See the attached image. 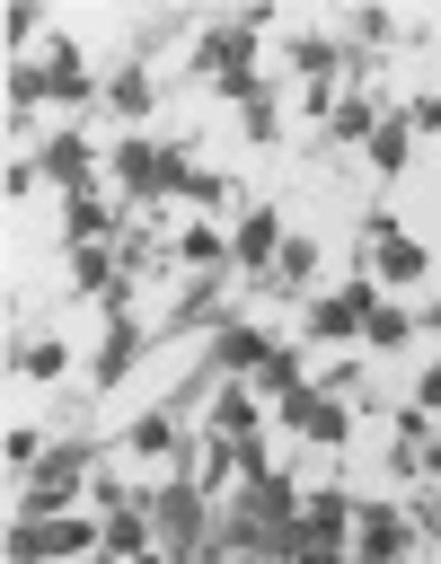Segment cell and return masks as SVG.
<instances>
[{
  "mask_svg": "<svg viewBox=\"0 0 441 564\" xmlns=\"http://www.w3.org/2000/svg\"><path fill=\"white\" fill-rule=\"evenodd\" d=\"M115 176L132 185V203H159V194L194 185V176H185V159H176V150H150V141H123V150H115Z\"/></svg>",
  "mask_w": 441,
  "mask_h": 564,
  "instance_id": "6da1fadb",
  "label": "cell"
},
{
  "mask_svg": "<svg viewBox=\"0 0 441 564\" xmlns=\"http://www.w3.org/2000/svg\"><path fill=\"white\" fill-rule=\"evenodd\" d=\"M53 555H88V520H18L9 529V564H53Z\"/></svg>",
  "mask_w": 441,
  "mask_h": 564,
  "instance_id": "7a4b0ae2",
  "label": "cell"
},
{
  "mask_svg": "<svg viewBox=\"0 0 441 564\" xmlns=\"http://www.w3.org/2000/svg\"><path fill=\"white\" fill-rule=\"evenodd\" d=\"M282 423H291L300 441H318V449H335V441H344V405H335V397H318V388H291V397H282Z\"/></svg>",
  "mask_w": 441,
  "mask_h": 564,
  "instance_id": "3957f363",
  "label": "cell"
},
{
  "mask_svg": "<svg viewBox=\"0 0 441 564\" xmlns=\"http://www.w3.org/2000/svg\"><path fill=\"white\" fill-rule=\"evenodd\" d=\"M35 167H44L53 185H71V194H88V167H97V159H88V141H79V132H53Z\"/></svg>",
  "mask_w": 441,
  "mask_h": 564,
  "instance_id": "277c9868",
  "label": "cell"
},
{
  "mask_svg": "<svg viewBox=\"0 0 441 564\" xmlns=\"http://www.w3.org/2000/svg\"><path fill=\"white\" fill-rule=\"evenodd\" d=\"M150 511H159V538H168V546H185V538L203 529V494H194V485H168V494H150Z\"/></svg>",
  "mask_w": 441,
  "mask_h": 564,
  "instance_id": "5b68a950",
  "label": "cell"
},
{
  "mask_svg": "<svg viewBox=\"0 0 441 564\" xmlns=\"http://www.w3.org/2000/svg\"><path fill=\"white\" fill-rule=\"evenodd\" d=\"M71 485H79V449H62V458H44V476L26 485V511H62V502H71Z\"/></svg>",
  "mask_w": 441,
  "mask_h": 564,
  "instance_id": "8992f818",
  "label": "cell"
},
{
  "mask_svg": "<svg viewBox=\"0 0 441 564\" xmlns=\"http://www.w3.org/2000/svg\"><path fill=\"white\" fill-rule=\"evenodd\" d=\"M229 247H238V264H265V256H282V220H273V212H247Z\"/></svg>",
  "mask_w": 441,
  "mask_h": 564,
  "instance_id": "52a82bcc",
  "label": "cell"
},
{
  "mask_svg": "<svg viewBox=\"0 0 441 564\" xmlns=\"http://www.w3.org/2000/svg\"><path fill=\"white\" fill-rule=\"evenodd\" d=\"M212 441H229V449H238V441H256V405H247L238 388H220V397H212Z\"/></svg>",
  "mask_w": 441,
  "mask_h": 564,
  "instance_id": "ba28073f",
  "label": "cell"
},
{
  "mask_svg": "<svg viewBox=\"0 0 441 564\" xmlns=\"http://www.w3.org/2000/svg\"><path fill=\"white\" fill-rule=\"evenodd\" d=\"M397 546H406V520L370 502V511H362V555H370V564H397Z\"/></svg>",
  "mask_w": 441,
  "mask_h": 564,
  "instance_id": "9c48e42d",
  "label": "cell"
},
{
  "mask_svg": "<svg viewBox=\"0 0 441 564\" xmlns=\"http://www.w3.org/2000/svg\"><path fill=\"white\" fill-rule=\"evenodd\" d=\"M115 220H123L115 203H97V194H71V220H62V229H71V247H88V238H106Z\"/></svg>",
  "mask_w": 441,
  "mask_h": 564,
  "instance_id": "30bf717a",
  "label": "cell"
},
{
  "mask_svg": "<svg viewBox=\"0 0 441 564\" xmlns=\"http://www.w3.org/2000/svg\"><path fill=\"white\" fill-rule=\"evenodd\" d=\"M220 361H229V370H265V361H273V344H265L256 326H220Z\"/></svg>",
  "mask_w": 441,
  "mask_h": 564,
  "instance_id": "8fae6325",
  "label": "cell"
},
{
  "mask_svg": "<svg viewBox=\"0 0 441 564\" xmlns=\"http://www.w3.org/2000/svg\"><path fill=\"white\" fill-rule=\"evenodd\" d=\"M273 273H282V291H309V273H318V247H309V238H282Z\"/></svg>",
  "mask_w": 441,
  "mask_h": 564,
  "instance_id": "7c38bea8",
  "label": "cell"
},
{
  "mask_svg": "<svg viewBox=\"0 0 441 564\" xmlns=\"http://www.w3.org/2000/svg\"><path fill=\"white\" fill-rule=\"evenodd\" d=\"M132 352H141V326H115V335L97 344V379H123V370H132Z\"/></svg>",
  "mask_w": 441,
  "mask_h": 564,
  "instance_id": "4fadbf2b",
  "label": "cell"
},
{
  "mask_svg": "<svg viewBox=\"0 0 441 564\" xmlns=\"http://www.w3.org/2000/svg\"><path fill=\"white\" fill-rule=\"evenodd\" d=\"M106 555H150V520L141 511H115L106 520Z\"/></svg>",
  "mask_w": 441,
  "mask_h": 564,
  "instance_id": "5bb4252c",
  "label": "cell"
},
{
  "mask_svg": "<svg viewBox=\"0 0 441 564\" xmlns=\"http://www.w3.org/2000/svg\"><path fill=\"white\" fill-rule=\"evenodd\" d=\"M106 106H115V115H150V79H141V70H115V79H106Z\"/></svg>",
  "mask_w": 441,
  "mask_h": 564,
  "instance_id": "9a60e30c",
  "label": "cell"
},
{
  "mask_svg": "<svg viewBox=\"0 0 441 564\" xmlns=\"http://www.w3.org/2000/svg\"><path fill=\"white\" fill-rule=\"evenodd\" d=\"M353 326H362L353 291H344V300H318V308H309V335H353Z\"/></svg>",
  "mask_w": 441,
  "mask_h": 564,
  "instance_id": "2e32d148",
  "label": "cell"
},
{
  "mask_svg": "<svg viewBox=\"0 0 441 564\" xmlns=\"http://www.w3.org/2000/svg\"><path fill=\"white\" fill-rule=\"evenodd\" d=\"M362 150H370V167H388V176H397V167H406V123H379Z\"/></svg>",
  "mask_w": 441,
  "mask_h": 564,
  "instance_id": "e0dca14e",
  "label": "cell"
},
{
  "mask_svg": "<svg viewBox=\"0 0 441 564\" xmlns=\"http://www.w3.org/2000/svg\"><path fill=\"white\" fill-rule=\"evenodd\" d=\"M379 273H388V282H423V247L388 238V247H379Z\"/></svg>",
  "mask_w": 441,
  "mask_h": 564,
  "instance_id": "ac0fdd59",
  "label": "cell"
},
{
  "mask_svg": "<svg viewBox=\"0 0 441 564\" xmlns=\"http://www.w3.org/2000/svg\"><path fill=\"white\" fill-rule=\"evenodd\" d=\"M9 361H18L26 379H53V370L71 361V344H53V335H44V344H26V352H9Z\"/></svg>",
  "mask_w": 441,
  "mask_h": 564,
  "instance_id": "d6986e66",
  "label": "cell"
},
{
  "mask_svg": "<svg viewBox=\"0 0 441 564\" xmlns=\"http://www.w3.org/2000/svg\"><path fill=\"white\" fill-rule=\"evenodd\" d=\"M291 62H300V79H326V70H335V44H318V35H291Z\"/></svg>",
  "mask_w": 441,
  "mask_h": 564,
  "instance_id": "ffe728a7",
  "label": "cell"
},
{
  "mask_svg": "<svg viewBox=\"0 0 441 564\" xmlns=\"http://www.w3.org/2000/svg\"><path fill=\"white\" fill-rule=\"evenodd\" d=\"M335 132H344V141H370V132H379V115L353 97V106H335Z\"/></svg>",
  "mask_w": 441,
  "mask_h": 564,
  "instance_id": "44dd1931",
  "label": "cell"
},
{
  "mask_svg": "<svg viewBox=\"0 0 441 564\" xmlns=\"http://www.w3.org/2000/svg\"><path fill=\"white\" fill-rule=\"evenodd\" d=\"M362 335H370V344H406V317H397V308H362Z\"/></svg>",
  "mask_w": 441,
  "mask_h": 564,
  "instance_id": "7402d4cb",
  "label": "cell"
},
{
  "mask_svg": "<svg viewBox=\"0 0 441 564\" xmlns=\"http://www.w3.org/2000/svg\"><path fill=\"white\" fill-rule=\"evenodd\" d=\"M132 449H141V458H159V449H168V423H159V414H141V423H132Z\"/></svg>",
  "mask_w": 441,
  "mask_h": 564,
  "instance_id": "603a6c76",
  "label": "cell"
},
{
  "mask_svg": "<svg viewBox=\"0 0 441 564\" xmlns=\"http://www.w3.org/2000/svg\"><path fill=\"white\" fill-rule=\"evenodd\" d=\"M185 256L194 264H220V229H185Z\"/></svg>",
  "mask_w": 441,
  "mask_h": 564,
  "instance_id": "cb8c5ba5",
  "label": "cell"
},
{
  "mask_svg": "<svg viewBox=\"0 0 441 564\" xmlns=\"http://www.w3.org/2000/svg\"><path fill=\"white\" fill-rule=\"evenodd\" d=\"M406 132H441V97H423V106L406 115Z\"/></svg>",
  "mask_w": 441,
  "mask_h": 564,
  "instance_id": "d4e9b609",
  "label": "cell"
},
{
  "mask_svg": "<svg viewBox=\"0 0 441 564\" xmlns=\"http://www.w3.org/2000/svg\"><path fill=\"white\" fill-rule=\"evenodd\" d=\"M415 397H423V414H441V370H423V379H415Z\"/></svg>",
  "mask_w": 441,
  "mask_h": 564,
  "instance_id": "484cf974",
  "label": "cell"
},
{
  "mask_svg": "<svg viewBox=\"0 0 441 564\" xmlns=\"http://www.w3.org/2000/svg\"><path fill=\"white\" fill-rule=\"evenodd\" d=\"M291 564H344V555H335V546H300Z\"/></svg>",
  "mask_w": 441,
  "mask_h": 564,
  "instance_id": "4316f807",
  "label": "cell"
},
{
  "mask_svg": "<svg viewBox=\"0 0 441 564\" xmlns=\"http://www.w3.org/2000/svg\"><path fill=\"white\" fill-rule=\"evenodd\" d=\"M132 564H176V555H168V546H150V555H132Z\"/></svg>",
  "mask_w": 441,
  "mask_h": 564,
  "instance_id": "83f0119b",
  "label": "cell"
}]
</instances>
